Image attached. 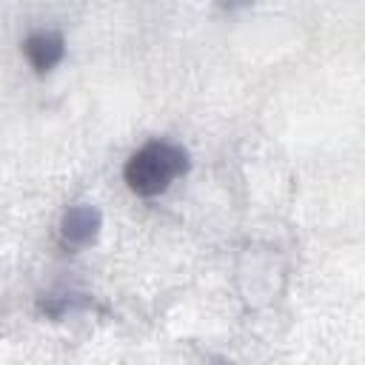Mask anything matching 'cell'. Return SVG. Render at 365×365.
<instances>
[{
    "mask_svg": "<svg viewBox=\"0 0 365 365\" xmlns=\"http://www.w3.org/2000/svg\"><path fill=\"white\" fill-rule=\"evenodd\" d=\"M191 168V157L180 143L171 140H148L143 143L123 165V180L137 197H157L168 191V185L185 177Z\"/></svg>",
    "mask_w": 365,
    "mask_h": 365,
    "instance_id": "cell-1",
    "label": "cell"
},
{
    "mask_svg": "<svg viewBox=\"0 0 365 365\" xmlns=\"http://www.w3.org/2000/svg\"><path fill=\"white\" fill-rule=\"evenodd\" d=\"M100 228H103V214L88 202L71 205L60 217V240L66 248H88L100 237Z\"/></svg>",
    "mask_w": 365,
    "mask_h": 365,
    "instance_id": "cell-2",
    "label": "cell"
},
{
    "mask_svg": "<svg viewBox=\"0 0 365 365\" xmlns=\"http://www.w3.org/2000/svg\"><path fill=\"white\" fill-rule=\"evenodd\" d=\"M23 54H26L29 66L37 74H46V71H51L54 66L63 63V57H66V40H63L60 31L40 29V31H31L23 40Z\"/></svg>",
    "mask_w": 365,
    "mask_h": 365,
    "instance_id": "cell-3",
    "label": "cell"
},
{
    "mask_svg": "<svg viewBox=\"0 0 365 365\" xmlns=\"http://www.w3.org/2000/svg\"><path fill=\"white\" fill-rule=\"evenodd\" d=\"M86 305H88V299H77V297H71V294H66V297H43V299H40V311H43L48 319H63L66 311L86 308Z\"/></svg>",
    "mask_w": 365,
    "mask_h": 365,
    "instance_id": "cell-4",
    "label": "cell"
},
{
    "mask_svg": "<svg viewBox=\"0 0 365 365\" xmlns=\"http://www.w3.org/2000/svg\"><path fill=\"white\" fill-rule=\"evenodd\" d=\"M217 9H222V11H240V9H248L251 3H257V0H211Z\"/></svg>",
    "mask_w": 365,
    "mask_h": 365,
    "instance_id": "cell-5",
    "label": "cell"
}]
</instances>
